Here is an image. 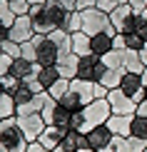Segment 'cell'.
Returning <instances> with one entry per match:
<instances>
[{
    "label": "cell",
    "instance_id": "13",
    "mask_svg": "<svg viewBox=\"0 0 147 152\" xmlns=\"http://www.w3.org/2000/svg\"><path fill=\"white\" fill-rule=\"evenodd\" d=\"M62 140H65V130H60L57 125H48V127L42 130V135L37 137V142H40L45 150H50V152L60 147Z\"/></svg>",
    "mask_w": 147,
    "mask_h": 152
},
{
    "label": "cell",
    "instance_id": "19",
    "mask_svg": "<svg viewBox=\"0 0 147 152\" xmlns=\"http://www.w3.org/2000/svg\"><path fill=\"white\" fill-rule=\"evenodd\" d=\"M48 37L57 45V50H60V58H62V55H67V53H72V33H67L65 28L53 30Z\"/></svg>",
    "mask_w": 147,
    "mask_h": 152
},
{
    "label": "cell",
    "instance_id": "7",
    "mask_svg": "<svg viewBox=\"0 0 147 152\" xmlns=\"http://www.w3.org/2000/svg\"><path fill=\"white\" fill-rule=\"evenodd\" d=\"M107 102H110V107H112V115H135V112H137V102L122 90V87L110 90Z\"/></svg>",
    "mask_w": 147,
    "mask_h": 152
},
{
    "label": "cell",
    "instance_id": "29",
    "mask_svg": "<svg viewBox=\"0 0 147 152\" xmlns=\"http://www.w3.org/2000/svg\"><path fill=\"white\" fill-rule=\"evenodd\" d=\"M102 62L105 67H112V70L125 67V50H110L107 55H102Z\"/></svg>",
    "mask_w": 147,
    "mask_h": 152
},
{
    "label": "cell",
    "instance_id": "34",
    "mask_svg": "<svg viewBox=\"0 0 147 152\" xmlns=\"http://www.w3.org/2000/svg\"><path fill=\"white\" fill-rule=\"evenodd\" d=\"M65 30H67V33H80V30H82V12H80V10H72V12H70Z\"/></svg>",
    "mask_w": 147,
    "mask_h": 152
},
{
    "label": "cell",
    "instance_id": "42",
    "mask_svg": "<svg viewBox=\"0 0 147 152\" xmlns=\"http://www.w3.org/2000/svg\"><path fill=\"white\" fill-rule=\"evenodd\" d=\"M97 8L102 12H112L115 8H117V3H115V0H97Z\"/></svg>",
    "mask_w": 147,
    "mask_h": 152
},
{
    "label": "cell",
    "instance_id": "52",
    "mask_svg": "<svg viewBox=\"0 0 147 152\" xmlns=\"http://www.w3.org/2000/svg\"><path fill=\"white\" fill-rule=\"evenodd\" d=\"M0 95H5V85H3V77H0Z\"/></svg>",
    "mask_w": 147,
    "mask_h": 152
},
{
    "label": "cell",
    "instance_id": "31",
    "mask_svg": "<svg viewBox=\"0 0 147 152\" xmlns=\"http://www.w3.org/2000/svg\"><path fill=\"white\" fill-rule=\"evenodd\" d=\"M33 97H35V92L30 90L28 82H20V85H18V90L12 92V100H15V105H25V102H30Z\"/></svg>",
    "mask_w": 147,
    "mask_h": 152
},
{
    "label": "cell",
    "instance_id": "37",
    "mask_svg": "<svg viewBox=\"0 0 147 152\" xmlns=\"http://www.w3.org/2000/svg\"><path fill=\"white\" fill-rule=\"evenodd\" d=\"M125 40H127V50H142L145 45H147V40L142 35H137V33H130V35H125Z\"/></svg>",
    "mask_w": 147,
    "mask_h": 152
},
{
    "label": "cell",
    "instance_id": "38",
    "mask_svg": "<svg viewBox=\"0 0 147 152\" xmlns=\"http://www.w3.org/2000/svg\"><path fill=\"white\" fill-rule=\"evenodd\" d=\"M10 8L15 15H28L30 12V3L28 0H10Z\"/></svg>",
    "mask_w": 147,
    "mask_h": 152
},
{
    "label": "cell",
    "instance_id": "45",
    "mask_svg": "<svg viewBox=\"0 0 147 152\" xmlns=\"http://www.w3.org/2000/svg\"><path fill=\"white\" fill-rule=\"evenodd\" d=\"M25 152H50V150H45V147H42L40 142H30V145H28V150H25Z\"/></svg>",
    "mask_w": 147,
    "mask_h": 152
},
{
    "label": "cell",
    "instance_id": "5",
    "mask_svg": "<svg viewBox=\"0 0 147 152\" xmlns=\"http://www.w3.org/2000/svg\"><path fill=\"white\" fill-rule=\"evenodd\" d=\"M33 45L37 50V62H40L42 67L57 65V60H60V50H57V45L50 40L48 35H35L33 37Z\"/></svg>",
    "mask_w": 147,
    "mask_h": 152
},
{
    "label": "cell",
    "instance_id": "17",
    "mask_svg": "<svg viewBox=\"0 0 147 152\" xmlns=\"http://www.w3.org/2000/svg\"><path fill=\"white\" fill-rule=\"evenodd\" d=\"M45 12H48L50 20L55 23V28H65V25H67V18H70V12H72V10H67L65 5L55 3V0H48V3H45Z\"/></svg>",
    "mask_w": 147,
    "mask_h": 152
},
{
    "label": "cell",
    "instance_id": "51",
    "mask_svg": "<svg viewBox=\"0 0 147 152\" xmlns=\"http://www.w3.org/2000/svg\"><path fill=\"white\" fill-rule=\"evenodd\" d=\"M78 152H97V150H92V147H82V150H78Z\"/></svg>",
    "mask_w": 147,
    "mask_h": 152
},
{
    "label": "cell",
    "instance_id": "59",
    "mask_svg": "<svg viewBox=\"0 0 147 152\" xmlns=\"http://www.w3.org/2000/svg\"><path fill=\"white\" fill-rule=\"evenodd\" d=\"M145 152H147V150H145Z\"/></svg>",
    "mask_w": 147,
    "mask_h": 152
},
{
    "label": "cell",
    "instance_id": "26",
    "mask_svg": "<svg viewBox=\"0 0 147 152\" xmlns=\"http://www.w3.org/2000/svg\"><path fill=\"white\" fill-rule=\"evenodd\" d=\"M18 115V105H15V100H12V95H0V122L3 120H8V117H15Z\"/></svg>",
    "mask_w": 147,
    "mask_h": 152
},
{
    "label": "cell",
    "instance_id": "47",
    "mask_svg": "<svg viewBox=\"0 0 147 152\" xmlns=\"http://www.w3.org/2000/svg\"><path fill=\"white\" fill-rule=\"evenodd\" d=\"M10 40V28H5V25H0V42Z\"/></svg>",
    "mask_w": 147,
    "mask_h": 152
},
{
    "label": "cell",
    "instance_id": "44",
    "mask_svg": "<svg viewBox=\"0 0 147 152\" xmlns=\"http://www.w3.org/2000/svg\"><path fill=\"white\" fill-rule=\"evenodd\" d=\"M137 117H147V100H142V102H137Z\"/></svg>",
    "mask_w": 147,
    "mask_h": 152
},
{
    "label": "cell",
    "instance_id": "21",
    "mask_svg": "<svg viewBox=\"0 0 147 152\" xmlns=\"http://www.w3.org/2000/svg\"><path fill=\"white\" fill-rule=\"evenodd\" d=\"M62 147L70 150V152H78V150H82V147H87L85 132H80V130H67V132H65V140H62Z\"/></svg>",
    "mask_w": 147,
    "mask_h": 152
},
{
    "label": "cell",
    "instance_id": "53",
    "mask_svg": "<svg viewBox=\"0 0 147 152\" xmlns=\"http://www.w3.org/2000/svg\"><path fill=\"white\" fill-rule=\"evenodd\" d=\"M53 152H70V150H65V147L60 145V147H57V150H53Z\"/></svg>",
    "mask_w": 147,
    "mask_h": 152
},
{
    "label": "cell",
    "instance_id": "58",
    "mask_svg": "<svg viewBox=\"0 0 147 152\" xmlns=\"http://www.w3.org/2000/svg\"><path fill=\"white\" fill-rule=\"evenodd\" d=\"M0 55H3V45H0Z\"/></svg>",
    "mask_w": 147,
    "mask_h": 152
},
{
    "label": "cell",
    "instance_id": "49",
    "mask_svg": "<svg viewBox=\"0 0 147 152\" xmlns=\"http://www.w3.org/2000/svg\"><path fill=\"white\" fill-rule=\"evenodd\" d=\"M140 55H142V60H145V65H147V45H145L142 50H140Z\"/></svg>",
    "mask_w": 147,
    "mask_h": 152
},
{
    "label": "cell",
    "instance_id": "36",
    "mask_svg": "<svg viewBox=\"0 0 147 152\" xmlns=\"http://www.w3.org/2000/svg\"><path fill=\"white\" fill-rule=\"evenodd\" d=\"M0 45H3V53L10 55L12 60H15V58H23V45H20V42H15V40H5V42H0Z\"/></svg>",
    "mask_w": 147,
    "mask_h": 152
},
{
    "label": "cell",
    "instance_id": "18",
    "mask_svg": "<svg viewBox=\"0 0 147 152\" xmlns=\"http://www.w3.org/2000/svg\"><path fill=\"white\" fill-rule=\"evenodd\" d=\"M147 150V140L140 137H115V152H145Z\"/></svg>",
    "mask_w": 147,
    "mask_h": 152
},
{
    "label": "cell",
    "instance_id": "32",
    "mask_svg": "<svg viewBox=\"0 0 147 152\" xmlns=\"http://www.w3.org/2000/svg\"><path fill=\"white\" fill-rule=\"evenodd\" d=\"M48 92H50V97H53V100H62V97H65V95L70 92V80L60 77V80H57V82H55L53 87H50Z\"/></svg>",
    "mask_w": 147,
    "mask_h": 152
},
{
    "label": "cell",
    "instance_id": "56",
    "mask_svg": "<svg viewBox=\"0 0 147 152\" xmlns=\"http://www.w3.org/2000/svg\"><path fill=\"white\" fill-rule=\"evenodd\" d=\"M115 3H117V5H125V3H130V0H115Z\"/></svg>",
    "mask_w": 147,
    "mask_h": 152
},
{
    "label": "cell",
    "instance_id": "8",
    "mask_svg": "<svg viewBox=\"0 0 147 152\" xmlns=\"http://www.w3.org/2000/svg\"><path fill=\"white\" fill-rule=\"evenodd\" d=\"M18 122H20V130H23V135H25L28 142H37V137L48 127V122L42 120V115H18Z\"/></svg>",
    "mask_w": 147,
    "mask_h": 152
},
{
    "label": "cell",
    "instance_id": "1",
    "mask_svg": "<svg viewBox=\"0 0 147 152\" xmlns=\"http://www.w3.org/2000/svg\"><path fill=\"white\" fill-rule=\"evenodd\" d=\"M0 142H3L10 152H25V150H28L30 142L25 140V135H23V130H20L18 115L0 122Z\"/></svg>",
    "mask_w": 147,
    "mask_h": 152
},
{
    "label": "cell",
    "instance_id": "27",
    "mask_svg": "<svg viewBox=\"0 0 147 152\" xmlns=\"http://www.w3.org/2000/svg\"><path fill=\"white\" fill-rule=\"evenodd\" d=\"M37 80L42 82V87H45V90H50V87H53L55 82L60 80V70H57V65H48V67H42L40 75H37Z\"/></svg>",
    "mask_w": 147,
    "mask_h": 152
},
{
    "label": "cell",
    "instance_id": "2",
    "mask_svg": "<svg viewBox=\"0 0 147 152\" xmlns=\"http://www.w3.org/2000/svg\"><path fill=\"white\" fill-rule=\"evenodd\" d=\"M82 117H85V122H82L80 132H85V135H87L92 127H97V125H105L107 120L112 117V107H110V102H107V97L90 102L85 110H82Z\"/></svg>",
    "mask_w": 147,
    "mask_h": 152
},
{
    "label": "cell",
    "instance_id": "20",
    "mask_svg": "<svg viewBox=\"0 0 147 152\" xmlns=\"http://www.w3.org/2000/svg\"><path fill=\"white\" fill-rule=\"evenodd\" d=\"M72 53L85 58V55H92V35L87 33H72Z\"/></svg>",
    "mask_w": 147,
    "mask_h": 152
},
{
    "label": "cell",
    "instance_id": "33",
    "mask_svg": "<svg viewBox=\"0 0 147 152\" xmlns=\"http://www.w3.org/2000/svg\"><path fill=\"white\" fill-rule=\"evenodd\" d=\"M132 137H140V140H147V117H137L132 120Z\"/></svg>",
    "mask_w": 147,
    "mask_h": 152
},
{
    "label": "cell",
    "instance_id": "54",
    "mask_svg": "<svg viewBox=\"0 0 147 152\" xmlns=\"http://www.w3.org/2000/svg\"><path fill=\"white\" fill-rule=\"evenodd\" d=\"M0 152H10V150H8V147H5V145H3V142H0Z\"/></svg>",
    "mask_w": 147,
    "mask_h": 152
},
{
    "label": "cell",
    "instance_id": "28",
    "mask_svg": "<svg viewBox=\"0 0 147 152\" xmlns=\"http://www.w3.org/2000/svg\"><path fill=\"white\" fill-rule=\"evenodd\" d=\"M57 102L65 107V110H70L72 115H75V112H82V110H85V102H82V100H80V97H78V95H75L72 90H70V92H67L62 100H57Z\"/></svg>",
    "mask_w": 147,
    "mask_h": 152
},
{
    "label": "cell",
    "instance_id": "12",
    "mask_svg": "<svg viewBox=\"0 0 147 152\" xmlns=\"http://www.w3.org/2000/svg\"><path fill=\"white\" fill-rule=\"evenodd\" d=\"M115 35H117L115 28L92 35V55H100V58H102V55H107L110 50H115Z\"/></svg>",
    "mask_w": 147,
    "mask_h": 152
},
{
    "label": "cell",
    "instance_id": "55",
    "mask_svg": "<svg viewBox=\"0 0 147 152\" xmlns=\"http://www.w3.org/2000/svg\"><path fill=\"white\" fill-rule=\"evenodd\" d=\"M142 82H145V85H147V70L142 72Z\"/></svg>",
    "mask_w": 147,
    "mask_h": 152
},
{
    "label": "cell",
    "instance_id": "10",
    "mask_svg": "<svg viewBox=\"0 0 147 152\" xmlns=\"http://www.w3.org/2000/svg\"><path fill=\"white\" fill-rule=\"evenodd\" d=\"M35 37V28H33V18L30 15H18V20L15 25L10 28V40H15V42H28V40H33Z\"/></svg>",
    "mask_w": 147,
    "mask_h": 152
},
{
    "label": "cell",
    "instance_id": "57",
    "mask_svg": "<svg viewBox=\"0 0 147 152\" xmlns=\"http://www.w3.org/2000/svg\"><path fill=\"white\" fill-rule=\"evenodd\" d=\"M145 100H147V85H145Z\"/></svg>",
    "mask_w": 147,
    "mask_h": 152
},
{
    "label": "cell",
    "instance_id": "41",
    "mask_svg": "<svg viewBox=\"0 0 147 152\" xmlns=\"http://www.w3.org/2000/svg\"><path fill=\"white\" fill-rule=\"evenodd\" d=\"M3 85H5V92H8V95H12V92L18 90V85H20V80H18V77H12V75H5V77H3Z\"/></svg>",
    "mask_w": 147,
    "mask_h": 152
},
{
    "label": "cell",
    "instance_id": "6",
    "mask_svg": "<svg viewBox=\"0 0 147 152\" xmlns=\"http://www.w3.org/2000/svg\"><path fill=\"white\" fill-rule=\"evenodd\" d=\"M105 62H102L100 55H85V58H80V72L78 77L80 80H87V82H100L102 75H105Z\"/></svg>",
    "mask_w": 147,
    "mask_h": 152
},
{
    "label": "cell",
    "instance_id": "4",
    "mask_svg": "<svg viewBox=\"0 0 147 152\" xmlns=\"http://www.w3.org/2000/svg\"><path fill=\"white\" fill-rule=\"evenodd\" d=\"M135 18H137V12H135V8H132L130 3L117 5V8L110 12V23H112V28L117 30V33H122V35L135 33Z\"/></svg>",
    "mask_w": 147,
    "mask_h": 152
},
{
    "label": "cell",
    "instance_id": "30",
    "mask_svg": "<svg viewBox=\"0 0 147 152\" xmlns=\"http://www.w3.org/2000/svg\"><path fill=\"white\" fill-rule=\"evenodd\" d=\"M18 20V15L12 12L10 8V0H0V25H5V28H12Z\"/></svg>",
    "mask_w": 147,
    "mask_h": 152
},
{
    "label": "cell",
    "instance_id": "46",
    "mask_svg": "<svg viewBox=\"0 0 147 152\" xmlns=\"http://www.w3.org/2000/svg\"><path fill=\"white\" fill-rule=\"evenodd\" d=\"M55 3H60V5H65L67 10H75V8H78V0H55Z\"/></svg>",
    "mask_w": 147,
    "mask_h": 152
},
{
    "label": "cell",
    "instance_id": "50",
    "mask_svg": "<svg viewBox=\"0 0 147 152\" xmlns=\"http://www.w3.org/2000/svg\"><path fill=\"white\" fill-rule=\"evenodd\" d=\"M28 3H30V5H45L48 0H28Z\"/></svg>",
    "mask_w": 147,
    "mask_h": 152
},
{
    "label": "cell",
    "instance_id": "3",
    "mask_svg": "<svg viewBox=\"0 0 147 152\" xmlns=\"http://www.w3.org/2000/svg\"><path fill=\"white\" fill-rule=\"evenodd\" d=\"M82 12V33L87 35H97L112 28L110 23V12H102L100 8H90V10H80Z\"/></svg>",
    "mask_w": 147,
    "mask_h": 152
},
{
    "label": "cell",
    "instance_id": "39",
    "mask_svg": "<svg viewBox=\"0 0 147 152\" xmlns=\"http://www.w3.org/2000/svg\"><path fill=\"white\" fill-rule=\"evenodd\" d=\"M23 58L30 60V62H37V50H35V45H33V40L23 42Z\"/></svg>",
    "mask_w": 147,
    "mask_h": 152
},
{
    "label": "cell",
    "instance_id": "25",
    "mask_svg": "<svg viewBox=\"0 0 147 152\" xmlns=\"http://www.w3.org/2000/svg\"><path fill=\"white\" fill-rule=\"evenodd\" d=\"M33 28H35V35H50L53 30H57V28H55V23L48 18V12H45V10H42L37 18H33Z\"/></svg>",
    "mask_w": 147,
    "mask_h": 152
},
{
    "label": "cell",
    "instance_id": "16",
    "mask_svg": "<svg viewBox=\"0 0 147 152\" xmlns=\"http://www.w3.org/2000/svg\"><path fill=\"white\" fill-rule=\"evenodd\" d=\"M70 90L85 102V107L90 105V102H95V82H87V80L75 77V80H70Z\"/></svg>",
    "mask_w": 147,
    "mask_h": 152
},
{
    "label": "cell",
    "instance_id": "15",
    "mask_svg": "<svg viewBox=\"0 0 147 152\" xmlns=\"http://www.w3.org/2000/svg\"><path fill=\"white\" fill-rule=\"evenodd\" d=\"M57 70H60V77L75 80V77H78V72H80V55H75V53L62 55V58L57 60Z\"/></svg>",
    "mask_w": 147,
    "mask_h": 152
},
{
    "label": "cell",
    "instance_id": "35",
    "mask_svg": "<svg viewBox=\"0 0 147 152\" xmlns=\"http://www.w3.org/2000/svg\"><path fill=\"white\" fill-rule=\"evenodd\" d=\"M135 12H137V18H135V33L142 35L147 40V8L145 10H135Z\"/></svg>",
    "mask_w": 147,
    "mask_h": 152
},
{
    "label": "cell",
    "instance_id": "9",
    "mask_svg": "<svg viewBox=\"0 0 147 152\" xmlns=\"http://www.w3.org/2000/svg\"><path fill=\"white\" fill-rule=\"evenodd\" d=\"M87 147H92V150H105V147H110V145H115V135H112V130L107 127V125H97V127H92L90 132H87Z\"/></svg>",
    "mask_w": 147,
    "mask_h": 152
},
{
    "label": "cell",
    "instance_id": "40",
    "mask_svg": "<svg viewBox=\"0 0 147 152\" xmlns=\"http://www.w3.org/2000/svg\"><path fill=\"white\" fill-rule=\"evenodd\" d=\"M10 70H12V58L10 55H0V77H5V75H10Z\"/></svg>",
    "mask_w": 147,
    "mask_h": 152
},
{
    "label": "cell",
    "instance_id": "14",
    "mask_svg": "<svg viewBox=\"0 0 147 152\" xmlns=\"http://www.w3.org/2000/svg\"><path fill=\"white\" fill-rule=\"evenodd\" d=\"M132 120H135V115H112L105 125L112 130L115 137H130L132 135Z\"/></svg>",
    "mask_w": 147,
    "mask_h": 152
},
{
    "label": "cell",
    "instance_id": "43",
    "mask_svg": "<svg viewBox=\"0 0 147 152\" xmlns=\"http://www.w3.org/2000/svg\"><path fill=\"white\" fill-rule=\"evenodd\" d=\"M90 8H97V0H78L75 10H90Z\"/></svg>",
    "mask_w": 147,
    "mask_h": 152
},
{
    "label": "cell",
    "instance_id": "24",
    "mask_svg": "<svg viewBox=\"0 0 147 152\" xmlns=\"http://www.w3.org/2000/svg\"><path fill=\"white\" fill-rule=\"evenodd\" d=\"M53 125H57L60 130H72V112L70 110H65L60 102H57V107H55V112H53Z\"/></svg>",
    "mask_w": 147,
    "mask_h": 152
},
{
    "label": "cell",
    "instance_id": "48",
    "mask_svg": "<svg viewBox=\"0 0 147 152\" xmlns=\"http://www.w3.org/2000/svg\"><path fill=\"white\" fill-rule=\"evenodd\" d=\"M130 5H132L135 10H145V8H147V0H130Z\"/></svg>",
    "mask_w": 147,
    "mask_h": 152
},
{
    "label": "cell",
    "instance_id": "23",
    "mask_svg": "<svg viewBox=\"0 0 147 152\" xmlns=\"http://www.w3.org/2000/svg\"><path fill=\"white\" fill-rule=\"evenodd\" d=\"M125 67H117V70H112V67H107V70H105V75H102V85H105L107 87V90H115V87H120V85H122V77H125Z\"/></svg>",
    "mask_w": 147,
    "mask_h": 152
},
{
    "label": "cell",
    "instance_id": "22",
    "mask_svg": "<svg viewBox=\"0 0 147 152\" xmlns=\"http://www.w3.org/2000/svg\"><path fill=\"white\" fill-rule=\"evenodd\" d=\"M125 70L127 72H135V75H142L147 70L142 55H140L137 50H125Z\"/></svg>",
    "mask_w": 147,
    "mask_h": 152
},
{
    "label": "cell",
    "instance_id": "11",
    "mask_svg": "<svg viewBox=\"0 0 147 152\" xmlns=\"http://www.w3.org/2000/svg\"><path fill=\"white\" fill-rule=\"evenodd\" d=\"M122 90L130 95L135 102H142L145 100V82H142V75H135V72H125L122 77Z\"/></svg>",
    "mask_w": 147,
    "mask_h": 152
}]
</instances>
